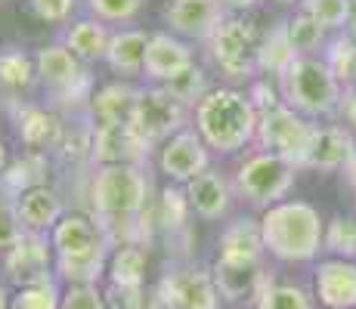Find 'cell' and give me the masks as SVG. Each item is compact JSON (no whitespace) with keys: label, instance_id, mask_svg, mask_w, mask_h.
<instances>
[{"label":"cell","instance_id":"obj_1","mask_svg":"<svg viewBox=\"0 0 356 309\" xmlns=\"http://www.w3.org/2000/svg\"><path fill=\"white\" fill-rule=\"evenodd\" d=\"M149 164H93L87 174V210L108 226L115 244H143L155 229Z\"/></svg>","mask_w":356,"mask_h":309},{"label":"cell","instance_id":"obj_2","mask_svg":"<svg viewBox=\"0 0 356 309\" xmlns=\"http://www.w3.org/2000/svg\"><path fill=\"white\" fill-rule=\"evenodd\" d=\"M56 276L65 285H97L112 257L115 238L90 210H68L50 232Z\"/></svg>","mask_w":356,"mask_h":309},{"label":"cell","instance_id":"obj_3","mask_svg":"<svg viewBox=\"0 0 356 309\" xmlns=\"http://www.w3.org/2000/svg\"><path fill=\"white\" fill-rule=\"evenodd\" d=\"M257 108L248 93L236 87H214L193 108V127L214 155H238L254 146L257 136Z\"/></svg>","mask_w":356,"mask_h":309},{"label":"cell","instance_id":"obj_4","mask_svg":"<svg viewBox=\"0 0 356 309\" xmlns=\"http://www.w3.org/2000/svg\"><path fill=\"white\" fill-rule=\"evenodd\" d=\"M266 253L282 263H307L325 247V223L307 201H279L260 214Z\"/></svg>","mask_w":356,"mask_h":309},{"label":"cell","instance_id":"obj_5","mask_svg":"<svg viewBox=\"0 0 356 309\" xmlns=\"http://www.w3.org/2000/svg\"><path fill=\"white\" fill-rule=\"evenodd\" d=\"M38 81L47 90V106H53L59 115H84L93 96V74L87 62H81L63 40H53L34 50Z\"/></svg>","mask_w":356,"mask_h":309},{"label":"cell","instance_id":"obj_6","mask_svg":"<svg viewBox=\"0 0 356 309\" xmlns=\"http://www.w3.org/2000/svg\"><path fill=\"white\" fill-rule=\"evenodd\" d=\"M279 93L282 102L300 112L304 118H323V115L338 112L341 106V81L325 65V59L300 56L289 72L279 78Z\"/></svg>","mask_w":356,"mask_h":309},{"label":"cell","instance_id":"obj_7","mask_svg":"<svg viewBox=\"0 0 356 309\" xmlns=\"http://www.w3.org/2000/svg\"><path fill=\"white\" fill-rule=\"evenodd\" d=\"M298 164H291L289 158L257 149L248 152L238 161L236 174H232V185H236V195L242 201H248L251 208H273V204L285 201V195L291 192L294 176H298Z\"/></svg>","mask_w":356,"mask_h":309},{"label":"cell","instance_id":"obj_8","mask_svg":"<svg viewBox=\"0 0 356 309\" xmlns=\"http://www.w3.org/2000/svg\"><path fill=\"white\" fill-rule=\"evenodd\" d=\"M257 28L242 16H227L220 28L204 40V56H208L211 68L220 72L232 84H248L257 72Z\"/></svg>","mask_w":356,"mask_h":309},{"label":"cell","instance_id":"obj_9","mask_svg":"<svg viewBox=\"0 0 356 309\" xmlns=\"http://www.w3.org/2000/svg\"><path fill=\"white\" fill-rule=\"evenodd\" d=\"M134 124L155 149L161 142H168L174 133L193 127V108L186 102H180L168 87L161 84H143L140 87V99H136V112Z\"/></svg>","mask_w":356,"mask_h":309},{"label":"cell","instance_id":"obj_10","mask_svg":"<svg viewBox=\"0 0 356 309\" xmlns=\"http://www.w3.org/2000/svg\"><path fill=\"white\" fill-rule=\"evenodd\" d=\"M214 272L195 263H174L164 269L155 287V303L161 309H220Z\"/></svg>","mask_w":356,"mask_h":309},{"label":"cell","instance_id":"obj_11","mask_svg":"<svg viewBox=\"0 0 356 309\" xmlns=\"http://www.w3.org/2000/svg\"><path fill=\"white\" fill-rule=\"evenodd\" d=\"M313 130H316V124H310L300 112H294L291 106L282 102V106L260 115L254 146L266 149V152H276L289 158L291 164H298V167H304L307 149L313 142Z\"/></svg>","mask_w":356,"mask_h":309},{"label":"cell","instance_id":"obj_12","mask_svg":"<svg viewBox=\"0 0 356 309\" xmlns=\"http://www.w3.org/2000/svg\"><path fill=\"white\" fill-rule=\"evenodd\" d=\"M0 263H3V276L16 287L56 276V253L50 235L44 232H25L10 251L0 253Z\"/></svg>","mask_w":356,"mask_h":309},{"label":"cell","instance_id":"obj_13","mask_svg":"<svg viewBox=\"0 0 356 309\" xmlns=\"http://www.w3.org/2000/svg\"><path fill=\"white\" fill-rule=\"evenodd\" d=\"M155 152L130 121L93 124V164H149Z\"/></svg>","mask_w":356,"mask_h":309},{"label":"cell","instance_id":"obj_14","mask_svg":"<svg viewBox=\"0 0 356 309\" xmlns=\"http://www.w3.org/2000/svg\"><path fill=\"white\" fill-rule=\"evenodd\" d=\"M211 155L214 152L204 146L198 130L186 127L170 136L168 142H161L159 155H155V164H159V174H164L170 183L186 185L193 176H198L202 170L211 167Z\"/></svg>","mask_w":356,"mask_h":309},{"label":"cell","instance_id":"obj_15","mask_svg":"<svg viewBox=\"0 0 356 309\" xmlns=\"http://www.w3.org/2000/svg\"><path fill=\"white\" fill-rule=\"evenodd\" d=\"M229 12L220 6V0H168L161 10V22L168 31H174L177 37L183 40H204L211 37L220 22L227 19Z\"/></svg>","mask_w":356,"mask_h":309},{"label":"cell","instance_id":"obj_16","mask_svg":"<svg viewBox=\"0 0 356 309\" xmlns=\"http://www.w3.org/2000/svg\"><path fill=\"white\" fill-rule=\"evenodd\" d=\"M13 106V121H16L19 140L31 152H56L59 140L65 133L68 118L59 115L53 106H40V102H10Z\"/></svg>","mask_w":356,"mask_h":309},{"label":"cell","instance_id":"obj_17","mask_svg":"<svg viewBox=\"0 0 356 309\" xmlns=\"http://www.w3.org/2000/svg\"><path fill=\"white\" fill-rule=\"evenodd\" d=\"M189 65H195V50L189 40L177 37L174 31H152L146 50V68H143V81L146 84H168L177 74H183Z\"/></svg>","mask_w":356,"mask_h":309},{"label":"cell","instance_id":"obj_18","mask_svg":"<svg viewBox=\"0 0 356 309\" xmlns=\"http://www.w3.org/2000/svg\"><path fill=\"white\" fill-rule=\"evenodd\" d=\"M183 189H186V198L193 204V214L208 219V223H217V219L227 217L232 208V198H236V185L220 167L202 170Z\"/></svg>","mask_w":356,"mask_h":309},{"label":"cell","instance_id":"obj_19","mask_svg":"<svg viewBox=\"0 0 356 309\" xmlns=\"http://www.w3.org/2000/svg\"><path fill=\"white\" fill-rule=\"evenodd\" d=\"M16 210H19V219H22L25 232H44V235H50L53 226L68 214L63 192L47 183L29 185L25 192H19Z\"/></svg>","mask_w":356,"mask_h":309},{"label":"cell","instance_id":"obj_20","mask_svg":"<svg viewBox=\"0 0 356 309\" xmlns=\"http://www.w3.org/2000/svg\"><path fill=\"white\" fill-rule=\"evenodd\" d=\"M356 155V140L350 130L344 127H316L313 130V142L307 149L304 167L334 174V170H347V164Z\"/></svg>","mask_w":356,"mask_h":309},{"label":"cell","instance_id":"obj_21","mask_svg":"<svg viewBox=\"0 0 356 309\" xmlns=\"http://www.w3.org/2000/svg\"><path fill=\"white\" fill-rule=\"evenodd\" d=\"M316 297L325 309H356V263L347 257L316 266Z\"/></svg>","mask_w":356,"mask_h":309},{"label":"cell","instance_id":"obj_22","mask_svg":"<svg viewBox=\"0 0 356 309\" xmlns=\"http://www.w3.org/2000/svg\"><path fill=\"white\" fill-rule=\"evenodd\" d=\"M149 37L152 31L146 28H115L112 40H108V50H106V65L112 74L118 78H143V68H146V50H149Z\"/></svg>","mask_w":356,"mask_h":309},{"label":"cell","instance_id":"obj_23","mask_svg":"<svg viewBox=\"0 0 356 309\" xmlns=\"http://www.w3.org/2000/svg\"><path fill=\"white\" fill-rule=\"evenodd\" d=\"M217 260L227 263H264V232H260V219L254 217H236L227 229L220 232L217 242Z\"/></svg>","mask_w":356,"mask_h":309},{"label":"cell","instance_id":"obj_24","mask_svg":"<svg viewBox=\"0 0 356 309\" xmlns=\"http://www.w3.org/2000/svg\"><path fill=\"white\" fill-rule=\"evenodd\" d=\"M38 65H34V53H29L19 44L0 47V96L6 102H25L22 96H29L38 87Z\"/></svg>","mask_w":356,"mask_h":309},{"label":"cell","instance_id":"obj_25","mask_svg":"<svg viewBox=\"0 0 356 309\" xmlns=\"http://www.w3.org/2000/svg\"><path fill=\"white\" fill-rule=\"evenodd\" d=\"M112 34H115L112 25H106L102 19H97V16H90V12H87V16L68 22L65 28H63V34H59V40H63V44L81 62L93 65V62L106 59V50H108V40H112Z\"/></svg>","mask_w":356,"mask_h":309},{"label":"cell","instance_id":"obj_26","mask_svg":"<svg viewBox=\"0 0 356 309\" xmlns=\"http://www.w3.org/2000/svg\"><path fill=\"white\" fill-rule=\"evenodd\" d=\"M136 99H140V87L130 84V81L118 78L108 81L93 90L90 106H87V115H90L93 124L102 121H134L136 112Z\"/></svg>","mask_w":356,"mask_h":309},{"label":"cell","instance_id":"obj_27","mask_svg":"<svg viewBox=\"0 0 356 309\" xmlns=\"http://www.w3.org/2000/svg\"><path fill=\"white\" fill-rule=\"evenodd\" d=\"M214 281L217 291L223 300H254L260 291L273 281V276H266L260 263H227V260H217L214 263Z\"/></svg>","mask_w":356,"mask_h":309},{"label":"cell","instance_id":"obj_28","mask_svg":"<svg viewBox=\"0 0 356 309\" xmlns=\"http://www.w3.org/2000/svg\"><path fill=\"white\" fill-rule=\"evenodd\" d=\"M300 59V53L294 50V44L289 40V28H285V19L276 25H270V31L260 37L257 47V72L266 78H282L285 72Z\"/></svg>","mask_w":356,"mask_h":309},{"label":"cell","instance_id":"obj_29","mask_svg":"<svg viewBox=\"0 0 356 309\" xmlns=\"http://www.w3.org/2000/svg\"><path fill=\"white\" fill-rule=\"evenodd\" d=\"M146 266H149V253L143 244H115L112 257H108L106 276L112 287H146Z\"/></svg>","mask_w":356,"mask_h":309},{"label":"cell","instance_id":"obj_30","mask_svg":"<svg viewBox=\"0 0 356 309\" xmlns=\"http://www.w3.org/2000/svg\"><path fill=\"white\" fill-rule=\"evenodd\" d=\"M193 214V204L186 198V189L183 185H164L159 201L152 204V223L155 229H164V232H183L186 229V219Z\"/></svg>","mask_w":356,"mask_h":309},{"label":"cell","instance_id":"obj_31","mask_svg":"<svg viewBox=\"0 0 356 309\" xmlns=\"http://www.w3.org/2000/svg\"><path fill=\"white\" fill-rule=\"evenodd\" d=\"M285 28H289V40L294 44V50L300 53V56H313L316 50H323L325 47V25H319L316 19L310 16V12L298 10L294 16L285 19Z\"/></svg>","mask_w":356,"mask_h":309},{"label":"cell","instance_id":"obj_32","mask_svg":"<svg viewBox=\"0 0 356 309\" xmlns=\"http://www.w3.org/2000/svg\"><path fill=\"white\" fill-rule=\"evenodd\" d=\"M63 306V287H59V276L25 285L13 294L10 309H59Z\"/></svg>","mask_w":356,"mask_h":309},{"label":"cell","instance_id":"obj_33","mask_svg":"<svg viewBox=\"0 0 356 309\" xmlns=\"http://www.w3.org/2000/svg\"><path fill=\"white\" fill-rule=\"evenodd\" d=\"M254 309H313V297L300 285H276V281H270L254 297Z\"/></svg>","mask_w":356,"mask_h":309},{"label":"cell","instance_id":"obj_34","mask_svg":"<svg viewBox=\"0 0 356 309\" xmlns=\"http://www.w3.org/2000/svg\"><path fill=\"white\" fill-rule=\"evenodd\" d=\"M84 3H87V12L102 19L106 25H112V28H127L130 22L140 19L146 0H84Z\"/></svg>","mask_w":356,"mask_h":309},{"label":"cell","instance_id":"obj_35","mask_svg":"<svg viewBox=\"0 0 356 309\" xmlns=\"http://www.w3.org/2000/svg\"><path fill=\"white\" fill-rule=\"evenodd\" d=\"M161 87H168V90L174 93L180 102H186L189 108H195L204 96L214 90L211 81H208V72H204L202 65H189L183 74H177L174 81H168V84H161Z\"/></svg>","mask_w":356,"mask_h":309},{"label":"cell","instance_id":"obj_36","mask_svg":"<svg viewBox=\"0 0 356 309\" xmlns=\"http://www.w3.org/2000/svg\"><path fill=\"white\" fill-rule=\"evenodd\" d=\"M325 65L334 72L341 84H356V40L350 34L334 37L325 50Z\"/></svg>","mask_w":356,"mask_h":309},{"label":"cell","instance_id":"obj_37","mask_svg":"<svg viewBox=\"0 0 356 309\" xmlns=\"http://www.w3.org/2000/svg\"><path fill=\"white\" fill-rule=\"evenodd\" d=\"M300 10L310 12L319 25H325L328 31L344 28L347 16H350V0H300Z\"/></svg>","mask_w":356,"mask_h":309},{"label":"cell","instance_id":"obj_38","mask_svg":"<svg viewBox=\"0 0 356 309\" xmlns=\"http://www.w3.org/2000/svg\"><path fill=\"white\" fill-rule=\"evenodd\" d=\"M22 235H25V226H22V219H19L16 198L0 189V253L10 251Z\"/></svg>","mask_w":356,"mask_h":309},{"label":"cell","instance_id":"obj_39","mask_svg":"<svg viewBox=\"0 0 356 309\" xmlns=\"http://www.w3.org/2000/svg\"><path fill=\"white\" fill-rule=\"evenodd\" d=\"M325 251L338 257H353L356 253V219L334 217L325 229Z\"/></svg>","mask_w":356,"mask_h":309},{"label":"cell","instance_id":"obj_40","mask_svg":"<svg viewBox=\"0 0 356 309\" xmlns=\"http://www.w3.org/2000/svg\"><path fill=\"white\" fill-rule=\"evenodd\" d=\"M59 309H112L106 294L97 285H68L63 291V306Z\"/></svg>","mask_w":356,"mask_h":309},{"label":"cell","instance_id":"obj_41","mask_svg":"<svg viewBox=\"0 0 356 309\" xmlns=\"http://www.w3.org/2000/svg\"><path fill=\"white\" fill-rule=\"evenodd\" d=\"M31 12L47 25H65L72 22L74 10H78V0H29Z\"/></svg>","mask_w":356,"mask_h":309},{"label":"cell","instance_id":"obj_42","mask_svg":"<svg viewBox=\"0 0 356 309\" xmlns=\"http://www.w3.org/2000/svg\"><path fill=\"white\" fill-rule=\"evenodd\" d=\"M248 96H251V102H254L257 115H264V112H270V108L282 106V93L273 90V87H270V78H264V81H251Z\"/></svg>","mask_w":356,"mask_h":309},{"label":"cell","instance_id":"obj_43","mask_svg":"<svg viewBox=\"0 0 356 309\" xmlns=\"http://www.w3.org/2000/svg\"><path fill=\"white\" fill-rule=\"evenodd\" d=\"M338 112L344 115V121L356 130V87H350V90H344V96H341Z\"/></svg>","mask_w":356,"mask_h":309},{"label":"cell","instance_id":"obj_44","mask_svg":"<svg viewBox=\"0 0 356 309\" xmlns=\"http://www.w3.org/2000/svg\"><path fill=\"white\" fill-rule=\"evenodd\" d=\"M260 0H220V6L227 12H245V10H254Z\"/></svg>","mask_w":356,"mask_h":309},{"label":"cell","instance_id":"obj_45","mask_svg":"<svg viewBox=\"0 0 356 309\" xmlns=\"http://www.w3.org/2000/svg\"><path fill=\"white\" fill-rule=\"evenodd\" d=\"M347 34H350V37L356 40V0H350V16H347Z\"/></svg>","mask_w":356,"mask_h":309},{"label":"cell","instance_id":"obj_46","mask_svg":"<svg viewBox=\"0 0 356 309\" xmlns=\"http://www.w3.org/2000/svg\"><path fill=\"white\" fill-rule=\"evenodd\" d=\"M6 167H10V152H6V142L0 140V176H3Z\"/></svg>","mask_w":356,"mask_h":309},{"label":"cell","instance_id":"obj_47","mask_svg":"<svg viewBox=\"0 0 356 309\" xmlns=\"http://www.w3.org/2000/svg\"><path fill=\"white\" fill-rule=\"evenodd\" d=\"M347 180H350V185L356 189V155H353V161L347 164Z\"/></svg>","mask_w":356,"mask_h":309},{"label":"cell","instance_id":"obj_48","mask_svg":"<svg viewBox=\"0 0 356 309\" xmlns=\"http://www.w3.org/2000/svg\"><path fill=\"white\" fill-rule=\"evenodd\" d=\"M10 294H6V287H3V281H0V309H10Z\"/></svg>","mask_w":356,"mask_h":309},{"label":"cell","instance_id":"obj_49","mask_svg":"<svg viewBox=\"0 0 356 309\" xmlns=\"http://www.w3.org/2000/svg\"><path fill=\"white\" fill-rule=\"evenodd\" d=\"M279 3H300V0H279Z\"/></svg>","mask_w":356,"mask_h":309},{"label":"cell","instance_id":"obj_50","mask_svg":"<svg viewBox=\"0 0 356 309\" xmlns=\"http://www.w3.org/2000/svg\"><path fill=\"white\" fill-rule=\"evenodd\" d=\"M353 257H356V253H353Z\"/></svg>","mask_w":356,"mask_h":309}]
</instances>
